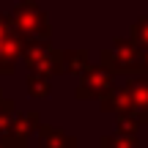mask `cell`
Here are the masks:
<instances>
[{
    "instance_id": "obj_1",
    "label": "cell",
    "mask_w": 148,
    "mask_h": 148,
    "mask_svg": "<svg viewBox=\"0 0 148 148\" xmlns=\"http://www.w3.org/2000/svg\"><path fill=\"white\" fill-rule=\"evenodd\" d=\"M14 19H16V25L22 27V30H27V36H47V22H44V14L38 11V5L36 3H22L19 8H16V14H14Z\"/></svg>"
},
{
    "instance_id": "obj_2",
    "label": "cell",
    "mask_w": 148,
    "mask_h": 148,
    "mask_svg": "<svg viewBox=\"0 0 148 148\" xmlns=\"http://www.w3.org/2000/svg\"><path fill=\"white\" fill-rule=\"evenodd\" d=\"M16 49H19V41L11 33L5 16H0V63H3V71H11V63L16 58Z\"/></svg>"
},
{
    "instance_id": "obj_3",
    "label": "cell",
    "mask_w": 148,
    "mask_h": 148,
    "mask_svg": "<svg viewBox=\"0 0 148 148\" xmlns=\"http://www.w3.org/2000/svg\"><path fill=\"white\" fill-rule=\"evenodd\" d=\"M82 85L85 88H79V96H88L90 90L93 93H101V90H107L110 88V74H104V71H88V77L82 79Z\"/></svg>"
},
{
    "instance_id": "obj_4",
    "label": "cell",
    "mask_w": 148,
    "mask_h": 148,
    "mask_svg": "<svg viewBox=\"0 0 148 148\" xmlns=\"http://www.w3.org/2000/svg\"><path fill=\"white\" fill-rule=\"evenodd\" d=\"M129 101H132L137 110H148V79H140V82H132L126 90Z\"/></svg>"
},
{
    "instance_id": "obj_5",
    "label": "cell",
    "mask_w": 148,
    "mask_h": 148,
    "mask_svg": "<svg viewBox=\"0 0 148 148\" xmlns=\"http://www.w3.org/2000/svg\"><path fill=\"white\" fill-rule=\"evenodd\" d=\"M134 38H137L140 44H145L148 47V16L143 22H137V25H134Z\"/></svg>"
}]
</instances>
